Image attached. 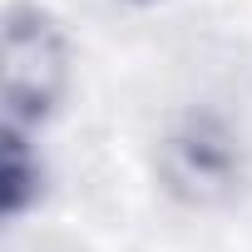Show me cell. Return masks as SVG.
Segmentation results:
<instances>
[{"mask_svg": "<svg viewBox=\"0 0 252 252\" xmlns=\"http://www.w3.org/2000/svg\"><path fill=\"white\" fill-rule=\"evenodd\" d=\"M69 50L60 25L40 5H10L0 30V104H5V129L45 124L64 94Z\"/></svg>", "mask_w": 252, "mask_h": 252, "instance_id": "1", "label": "cell"}, {"mask_svg": "<svg viewBox=\"0 0 252 252\" xmlns=\"http://www.w3.org/2000/svg\"><path fill=\"white\" fill-rule=\"evenodd\" d=\"M237 173H242L237 144L208 114H193L183 129H173L168 144H163V178L188 203H213V198L232 193Z\"/></svg>", "mask_w": 252, "mask_h": 252, "instance_id": "2", "label": "cell"}, {"mask_svg": "<svg viewBox=\"0 0 252 252\" xmlns=\"http://www.w3.org/2000/svg\"><path fill=\"white\" fill-rule=\"evenodd\" d=\"M40 193V163L20 129H0V213L20 218Z\"/></svg>", "mask_w": 252, "mask_h": 252, "instance_id": "3", "label": "cell"}]
</instances>
